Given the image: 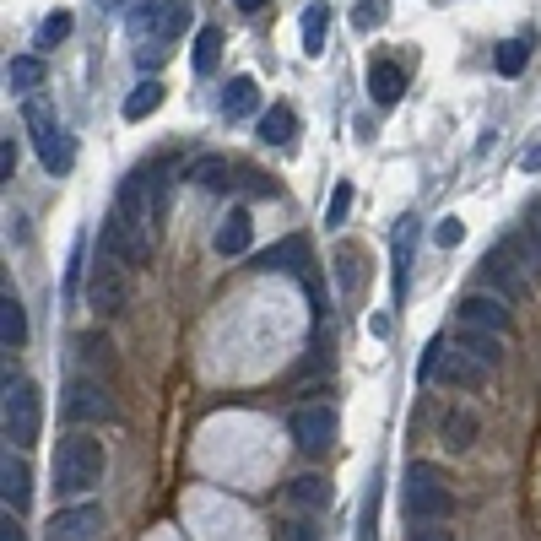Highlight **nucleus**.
<instances>
[{"mask_svg": "<svg viewBox=\"0 0 541 541\" xmlns=\"http://www.w3.org/2000/svg\"><path fill=\"white\" fill-rule=\"evenodd\" d=\"M76 347H82V358L87 363H103V368H109V358H114V347H109V341H103V336H82V341H76Z\"/></svg>", "mask_w": 541, "mask_h": 541, "instance_id": "nucleus-37", "label": "nucleus"}, {"mask_svg": "<svg viewBox=\"0 0 541 541\" xmlns=\"http://www.w3.org/2000/svg\"><path fill=\"white\" fill-rule=\"evenodd\" d=\"M477 271L487 276V282H493V293H498V298H509V303L520 298V266H514V249H509V244L487 249Z\"/></svg>", "mask_w": 541, "mask_h": 541, "instance_id": "nucleus-13", "label": "nucleus"}, {"mask_svg": "<svg viewBox=\"0 0 541 541\" xmlns=\"http://www.w3.org/2000/svg\"><path fill=\"white\" fill-rule=\"evenodd\" d=\"M0 536H6V541H22V525L11 520V509H6V520H0Z\"/></svg>", "mask_w": 541, "mask_h": 541, "instance_id": "nucleus-43", "label": "nucleus"}, {"mask_svg": "<svg viewBox=\"0 0 541 541\" xmlns=\"http://www.w3.org/2000/svg\"><path fill=\"white\" fill-rule=\"evenodd\" d=\"M255 98H260L255 76H233L228 92H222V114H228V120H244V114H255Z\"/></svg>", "mask_w": 541, "mask_h": 541, "instance_id": "nucleus-23", "label": "nucleus"}, {"mask_svg": "<svg viewBox=\"0 0 541 541\" xmlns=\"http://www.w3.org/2000/svg\"><path fill=\"white\" fill-rule=\"evenodd\" d=\"M525 65H531V44H525V38H504V44L493 49V71L498 76H520Z\"/></svg>", "mask_w": 541, "mask_h": 541, "instance_id": "nucleus-30", "label": "nucleus"}, {"mask_svg": "<svg viewBox=\"0 0 541 541\" xmlns=\"http://www.w3.org/2000/svg\"><path fill=\"white\" fill-rule=\"evenodd\" d=\"M163 109V82H136V92L125 98V120H147V114H157Z\"/></svg>", "mask_w": 541, "mask_h": 541, "instance_id": "nucleus-29", "label": "nucleus"}, {"mask_svg": "<svg viewBox=\"0 0 541 541\" xmlns=\"http://www.w3.org/2000/svg\"><path fill=\"white\" fill-rule=\"evenodd\" d=\"M401 87H406V71H401L395 60H374V65H368V92H374L379 109L401 103Z\"/></svg>", "mask_w": 541, "mask_h": 541, "instance_id": "nucleus-19", "label": "nucleus"}, {"mask_svg": "<svg viewBox=\"0 0 541 541\" xmlns=\"http://www.w3.org/2000/svg\"><path fill=\"white\" fill-rule=\"evenodd\" d=\"M520 168H525V174H541V141H536V147H525Z\"/></svg>", "mask_w": 541, "mask_h": 541, "instance_id": "nucleus-41", "label": "nucleus"}, {"mask_svg": "<svg viewBox=\"0 0 541 541\" xmlns=\"http://www.w3.org/2000/svg\"><path fill=\"white\" fill-rule=\"evenodd\" d=\"M287 504L325 509V504H331V482H325V477H293V482H287Z\"/></svg>", "mask_w": 541, "mask_h": 541, "instance_id": "nucleus-25", "label": "nucleus"}, {"mask_svg": "<svg viewBox=\"0 0 541 541\" xmlns=\"http://www.w3.org/2000/svg\"><path fill=\"white\" fill-rule=\"evenodd\" d=\"M444 444H450V450H471V444H477V417L471 412H444Z\"/></svg>", "mask_w": 541, "mask_h": 541, "instance_id": "nucleus-31", "label": "nucleus"}, {"mask_svg": "<svg viewBox=\"0 0 541 541\" xmlns=\"http://www.w3.org/2000/svg\"><path fill=\"white\" fill-rule=\"evenodd\" d=\"M444 347H450L444 336H433V341H428V352H422V368H417L422 379H433V374H439V358H444Z\"/></svg>", "mask_w": 541, "mask_h": 541, "instance_id": "nucleus-38", "label": "nucleus"}, {"mask_svg": "<svg viewBox=\"0 0 541 541\" xmlns=\"http://www.w3.org/2000/svg\"><path fill=\"white\" fill-rule=\"evenodd\" d=\"M325 33H331V6H325V0L303 6V49H309V55L325 49Z\"/></svg>", "mask_w": 541, "mask_h": 541, "instance_id": "nucleus-26", "label": "nucleus"}, {"mask_svg": "<svg viewBox=\"0 0 541 541\" xmlns=\"http://www.w3.org/2000/svg\"><path fill=\"white\" fill-rule=\"evenodd\" d=\"M98 249H109V255H120L125 266H147V255H152V239L136 228V222L125 217L120 206L109 211V217L98 222Z\"/></svg>", "mask_w": 541, "mask_h": 541, "instance_id": "nucleus-6", "label": "nucleus"}, {"mask_svg": "<svg viewBox=\"0 0 541 541\" xmlns=\"http://www.w3.org/2000/svg\"><path fill=\"white\" fill-rule=\"evenodd\" d=\"M249 239H255V222H249V211L244 206H233L228 217H222V228H217V255H244L249 249Z\"/></svg>", "mask_w": 541, "mask_h": 541, "instance_id": "nucleus-18", "label": "nucleus"}, {"mask_svg": "<svg viewBox=\"0 0 541 541\" xmlns=\"http://www.w3.org/2000/svg\"><path fill=\"white\" fill-rule=\"evenodd\" d=\"M287 433H293V444L303 455H325L336 444V412L325 401H314V406H298L293 417H287Z\"/></svg>", "mask_w": 541, "mask_h": 541, "instance_id": "nucleus-7", "label": "nucleus"}, {"mask_svg": "<svg viewBox=\"0 0 541 541\" xmlns=\"http://www.w3.org/2000/svg\"><path fill=\"white\" fill-rule=\"evenodd\" d=\"M282 536H287V541H309V536H314V525H309V520H293Z\"/></svg>", "mask_w": 541, "mask_h": 541, "instance_id": "nucleus-42", "label": "nucleus"}, {"mask_svg": "<svg viewBox=\"0 0 541 541\" xmlns=\"http://www.w3.org/2000/svg\"><path fill=\"white\" fill-rule=\"evenodd\" d=\"M190 22V0H147L136 11V33L141 38H157V44H174Z\"/></svg>", "mask_w": 541, "mask_h": 541, "instance_id": "nucleus-9", "label": "nucleus"}, {"mask_svg": "<svg viewBox=\"0 0 541 541\" xmlns=\"http://www.w3.org/2000/svg\"><path fill=\"white\" fill-rule=\"evenodd\" d=\"M195 184V190H206V195H222L228 190V179H233V168H228V157H217V152H206V157H195L190 163V174H184Z\"/></svg>", "mask_w": 541, "mask_h": 541, "instance_id": "nucleus-21", "label": "nucleus"}, {"mask_svg": "<svg viewBox=\"0 0 541 541\" xmlns=\"http://www.w3.org/2000/svg\"><path fill=\"white\" fill-rule=\"evenodd\" d=\"M293 136H298V120H293V109H282V103H276L271 114H260V141H271V147H287Z\"/></svg>", "mask_w": 541, "mask_h": 541, "instance_id": "nucleus-28", "label": "nucleus"}, {"mask_svg": "<svg viewBox=\"0 0 541 541\" xmlns=\"http://www.w3.org/2000/svg\"><path fill=\"white\" fill-rule=\"evenodd\" d=\"M11 174H17V141L6 136V141H0V179L11 184Z\"/></svg>", "mask_w": 541, "mask_h": 541, "instance_id": "nucleus-40", "label": "nucleus"}, {"mask_svg": "<svg viewBox=\"0 0 541 541\" xmlns=\"http://www.w3.org/2000/svg\"><path fill=\"white\" fill-rule=\"evenodd\" d=\"M65 38H71V11H55V17L38 22V49H55Z\"/></svg>", "mask_w": 541, "mask_h": 541, "instance_id": "nucleus-33", "label": "nucleus"}, {"mask_svg": "<svg viewBox=\"0 0 541 541\" xmlns=\"http://www.w3.org/2000/svg\"><path fill=\"white\" fill-rule=\"evenodd\" d=\"M336 282H341V293H347V298H358L368 287V255L358 244H336Z\"/></svg>", "mask_w": 541, "mask_h": 541, "instance_id": "nucleus-17", "label": "nucleus"}, {"mask_svg": "<svg viewBox=\"0 0 541 541\" xmlns=\"http://www.w3.org/2000/svg\"><path fill=\"white\" fill-rule=\"evenodd\" d=\"M163 49H168V44H157V38H147V44H141V55H136V65H141V71H157V65L168 60Z\"/></svg>", "mask_w": 541, "mask_h": 541, "instance_id": "nucleus-39", "label": "nucleus"}, {"mask_svg": "<svg viewBox=\"0 0 541 541\" xmlns=\"http://www.w3.org/2000/svg\"><path fill=\"white\" fill-rule=\"evenodd\" d=\"M195 71H217V60H222V33L217 28H201L195 33Z\"/></svg>", "mask_w": 541, "mask_h": 541, "instance_id": "nucleus-32", "label": "nucleus"}, {"mask_svg": "<svg viewBox=\"0 0 541 541\" xmlns=\"http://www.w3.org/2000/svg\"><path fill=\"white\" fill-rule=\"evenodd\" d=\"M460 325H482V331H509V298H493V293H466L455 303Z\"/></svg>", "mask_w": 541, "mask_h": 541, "instance_id": "nucleus-11", "label": "nucleus"}, {"mask_svg": "<svg viewBox=\"0 0 541 541\" xmlns=\"http://www.w3.org/2000/svg\"><path fill=\"white\" fill-rule=\"evenodd\" d=\"M125 303H130V266L109 249H98V260L87 266V309L98 320H114V314H125Z\"/></svg>", "mask_w": 541, "mask_h": 541, "instance_id": "nucleus-3", "label": "nucleus"}, {"mask_svg": "<svg viewBox=\"0 0 541 541\" xmlns=\"http://www.w3.org/2000/svg\"><path fill=\"white\" fill-rule=\"evenodd\" d=\"M233 6H239V11H260L266 0H233Z\"/></svg>", "mask_w": 541, "mask_h": 541, "instance_id": "nucleus-44", "label": "nucleus"}, {"mask_svg": "<svg viewBox=\"0 0 541 541\" xmlns=\"http://www.w3.org/2000/svg\"><path fill=\"white\" fill-rule=\"evenodd\" d=\"M460 239H466V222H460V217H444L439 228H433V244H439V249H455Z\"/></svg>", "mask_w": 541, "mask_h": 541, "instance_id": "nucleus-36", "label": "nucleus"}, {"mask_svg": "<svg viewBox=\"0 0 541 541\" xmlns=\"http://www.w3.org/2000/svg\"><path fill=\"white\" fill-rule=\"evenodd\" d=\"M412 255H417V217L395 222V298H406L412 287Z\"/></svg>", "mask_w": 541, "mask_h": 541, "instance_id": "nucleus-16", "label": "nucleus"}, {"mask_svg": "<svg viewBox=\"0 0 541 541\" xmlns=\"http://www.w3.org/2000/svg\"><path fill=\"white\" fill-rule=\"evenodd\" d=\"M38 422H44V395L33 379H6V439L17 450H28L38 439Z\"/></svg>", "mask_w": 541, "mask_h": 541, "instance_id": "nucleus-5", "label": "nucleus"}, {"mask_svg": "<svg viewBox=\"0 0 541 541\" xmlns=\"http://www.w3.org/2000/svg\"><path fill=\"white\" fill-rule=\"evenodd\" d=\"M6 87L11 92H38L44 87V55H17L6 65Z\"/></svg>", "mask_w": 541, "mask_h": 541, "instance_id": "nucleus-24", "label": "nucleus"}, {"mask_svg": "<svg viewBox=\"0 0 541 541\" xmlns=\"http://www.w3.org/2000/svg\"><path fill=\"white\" fill-rule=\"evenodd\" d=\"M103 531V509L98 504H76V509H60L55 520H49V536L55 541H87Z\"/></svg>", "mask_w": 541, "mask_h": 541, "instance_id": "nucleus-12", "label": "nucleus"}, {"mask_svg": "<svg viewBox=\"0 0 541 541\" xmlns=\"http://www.w3.org/2000/svg\"><path fill=\"white\" fill-rule=\"evenodd\" d=\"M103 444L92 433H71V439L55 444V493L60 498H82L103 482Z\"/></svg>", "mask_w": 541, "mask_h": 541, "instance_id": "nucleus-1", "label": "nucleus"}, {"mask_svg": "<svg viewBox=\"0 0 541 541\" xmlns=\"http://www.w3.org/2000/svg\"><path fill=\"white\" fill-rule=\"evenodd\" d=\"M0 493H6V509H28V498H33V471H28V460H11L6 455V466H0Z\"/></svg>", "mask_w": 541, "mask_h": 541, "instance_id": "nucleus-20", "label": "nucleus"}, {"mask_svg": "<svg viewBox=\"0 0 541 541\" xmlns=\"http://www.w3.org/2000/svg\"><path fill=\"white\" fill-rule=\"evenodd\" d=\"M347 211H352V184H336L331 206H325V222H331V228H341V222H347Z\"/></svg>", "mask_w": 541, "mask_h": 541, "instance_id": "nucleus-35", "label": "nucleus"}, {"mask_svg": "<svg viewBox=\"0 0 541 541\" xmlns=\"http://www.w3.org/2000/svg\"><path fill=\"white\" fill-rule=\"evenodd\" d=\"M460 347L471 352V358L477 363H504V331H482V325H466V331H460Z\"/></svg>", "mask_w": 541, "mask_h": 541, "instance_id": "nucleus-22", "label": "nucleus"}, {"mask_svg": "<svg viewBox=\"0 0 541 541\" xmlns=\"http://www.w3.org/2000/svg\"><path fill=\"white\" fill-rule=\"evenodd\" d=\"M255 271H309V239H303V233H293V239L271 244L266 255L255 260Z\"/></svg>", "mask_w": 541, "mask_h": 541, "instance_id": "nucleus-15", "label": "nucleus"}, {"mask_svg": "<svg viewBox=\"0 0 541 541\" xmlns=\"http://www.w3.org/2000/svg\"><path fill=\"white\" fill-rule=\"evenodd\" d=\"M401 509H406V520H450L455 498H450L444 471L428 466V460H412L406 482H401Z\"/></svg>", "mask_w": 541, "mask_h": 541, "instance_id": "nucleus-2", "label": "nucleus"}, {"mask_svg": "<svg viewBox=\"0 0 541 541\" xmlns=\"http://www.w3.org/2000/svg\"><path fill=\"white\" fill-rule=\"evenodd\" d=\"M120 211L136 222V228H157V222H163V211H157V174H152V168L125 174V184H120Z\"/></svg>", "mask_w": 541, "mask_h": 541, "instance_id": "nucleus-8", "label": "nucleus"}, {"mask_svg": "<svg viewBox=\"0 0 541 541\" xmlns=\"http://www.w3.org/2000/svg\"><path fill=\"white\" fill-rule=\"evenodd\" d=\"M385 11H390V0H363V6L352 11V22H358L363 33H374L379 22H385Z\"/></svg>", "mask_w": 541, "mask_h": 541, "instance_id": "nucleus-34", "label": "nucleus"}, {"mask_svg": "<svg viewBox=\"0 0 541 541\" xmlns=\"http://www.w3.org/2000/svg\"><path fill=\"white\" fill-rule=\"evenodd\" d=\"M28 136H33V147H38V163H44L49 174H71V163H76V152H71V136L60 130L55 109H49L44 98H28Z\"/></svg>", "mask_w": 541, "mask_h": 541, "instance_id": "nucleus-4", "label": "nucleus"}, {"mask_svg": "<svg viewBox=\"0 0 541 541\" xmlns=\"http://www.w3.org/2000/svg\"><path fill=\"white\" fill-rule=\"evenodd\" d=\"M0 341H6V352L28 341V314H22V303L11 298V293L0 298Z\"/></svg>", "mask_w": 541, "mask_h": 541, "instance_id": "nucleus-27", "label": "nucleus"}, {"mask_svg": "<svg viewBox=\"0 0 541 541\" xmlns=\"http://www.w3.org/2000/svg\"><path fill=\"white\" fill-rule=\"evenodd\" d=\"M433 379H444V385H455V390H477L482 379H487V363H477L466 347H444V358H439V374Z\"/></svg>", "mask_w": 541, "mask_h": 541, "instance_id": "nucleus-14", "label": "nucleus"}, {"mask_svg": "<svg viewBox=\"0 0 541 541\" xmlns=\"http://www.w3.org/2000/svg\"><path fill=\"white\" fill-rule=\"evenodd\" d=\"M65 417L71 422H109L114 417V401L98 379H71L65 385Z\"/></svg>", "mask_w": 541, "mask_h": 541, "instance_id": "nucleus-10", "label": "nucleus"}, {"mask_svg": "<svg viewBox=\"0 0 541 541\" xmlns=\"http://www.w3.org/2000/svg\"><path fill=\"white\" fill-rule=\"evenodd\" d=\"M531 222H536V239H541V201L531 206Z\"/></svg>", "mask_w": 541, "mask_h": 541, "instance_id": "nucleus-45", "label": "nucleus"}]
</instances>
